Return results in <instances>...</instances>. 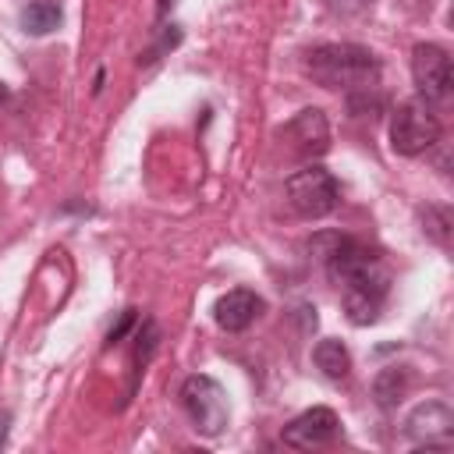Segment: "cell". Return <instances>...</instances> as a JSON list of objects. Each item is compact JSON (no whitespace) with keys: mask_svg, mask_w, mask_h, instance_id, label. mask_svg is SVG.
Listing matches in <instances>:
<instances>
[{"mask_svg":"<svg viewBox=\"0 0 454 454\" xmlns=\"http://www.w3.org/2000/svg\"><path fill=\"white\" fill-rule=\"evenodd\" d=\"M167 4H170V0H160V11H167Z\"/></svg>","mask_w":454,"mask_h":454,"instance_id":"18","label":"cell"},{"mask_svg":"<svg viewBox=\"0 0 454 454\" xmlns=\"http://www.w3.org/2000/svg\"><path fill=\"white\" fill-rule=\"evenodd\" d=\"M411 78L426 103H447L450 89H454V71H450L447 50L436 43H419L411 50Z\"/></svg>","mask_w":454,"mask_h":454,"instance_id":"6","label":"cell"},{"mask_svg":"<svg viewBox=\"0 0 454 454\" xmlns=\"http://www.w3.org/2000/svg\"><path fill=\"white\" fill-rule=\"evenodd\" d=\"M181 404L192 419V426L202 433V436H220L227 429V419H231V404H227V394L223 387L213 380V376H188L181 383Z\"/></svg>","mask_w":454,"mask_h":454,"instance_id":"4","label":"cell"},{"mask_svg":"<svg viewBox=\"0 0 454 454\" xmlns=\"http://www.w3.org/2000/svg\"><path fill=\"white\" fill-rule=\"evenodd\" d=\"M404 433L411 443H426V447H450V433H454V415L443 401H426L419 404L408 422H404Z\"/></svg>","mask_w":454,"mask_h":454,"instance_id":"8","label":"cell"},{"mask_svg":"<svg viewBox=\"0 0 454 454\" xmlns=\"http://www.w3.org/2000/svg\"><path fill=\"white\" fill-rule=\"evenodd\" d=\"M131 319H135V309H128V312L121 316V323H117V326L110 330V340H121V337H124V330L131 326Z\"/></svg>","mask_w":454,"mask_h":454,"instance_id":"16","label":"cell"},{"mask_svg":"<svg viewBox=\"0 0 454 454\" xmlns=\"http://www.w3.org/2000/svg\"><path fill=\"white\" fill-rule=\"evenodd\" d=\"M305 74L323 89H372L380 60L358 43H323L305 53Z\"/></svg>","mask_w":454,"mask_h":454,"instance_id":"2","label":"cell"},{"mask_svg":"<svg viewBox=\"0 0 454 454\" xmlns=\"http://www.w3.org/2000/svg\"><path fill=\"white\" fill-rule=\"evenodd\" d=\"M284 138L291 142V149H294L301 160L323 156V153L330 149V124H326V114H323V110H316V106L298 110V117H291V121H287Z\"/></svg>","mask_w":454,"mask_h":454,"instance_id":"9","label":"cell"},{"mask_svg":"<svg viewBox=\"0 0 454 454\" xmlns=\"http://www.w3.org/2000/svg\"><path fill=\"white\" fill-rule=\"evenodd\" d=\"M259 312H262V298H259L255 291H248V287H234V291H227L223 298H216V305H213V319H216V326L227 330V333L248 330Z\"/></svg>","mask_w":454,"mask_h":454,"instance_id":"10","label":"cell"},{"mask_svg":"<svg viewBox=\"0 0 454 454\" xmlns=\"http://www.w3.org/2000/svg\"><path fill=\"white\" fill-rule=\"evenodd\" d=\"M60 25V7L53 0H32L28 7H21V28L28 35H46Z\"/></svg>","mask_w":454,"mask_h":454,"instance_id":"12","label":"cell"},{"mask_svg":"<svg viewBox=\"0 0 454 454\" xmlns=\"http://www.w3.org/2000/svg\"><path fill=\"white\" fill-rule=\"evenodd\" d=\"M408 387H411V376H408V369H397V365H387L380 376H376V401L383 404V408H394L404 394H408Z\"/></svg>","mask_w":454,"mask_h":454,"instance_id":"13","label":"cell"},{"mask_svg":"<svg viewBox=\"0 0 454 454\" xmlns=\"http://www.w3.org/2000/svg\"><path fill=\"white\" fill-rule=\"evenodd\" d=\"M4 96H7V85H4V82H0V99H4Z\"/></svg>","mask_w":454,"mask_h":454,"instance_id":"17","label":"cell"},{"mask_svg":"<svg viewBox=\"0 0 454 454\" xmlns=\"http://www.w3.org/2000/svg\"><path fill=\"white\" fill-rule=\"evenodd\" d=\"M372 0H330V11L333 14H358V11H365Z\"/></svg>","mask_w":454,"mask_h":454,"instance_id":"15","label":"cell"},{"mask_svg":"<svg viewBox=\"0 0 454 454\" xmlns=\"http://www.w3.org/2000/svg\"><path fill=\"white\" fill-rule=\"evenodd\" d=\"M440 131L443 128H440L436 110L422 96L397 103V110L390 114V145L401 156H422L426 149L440 142Z\"/></svg>","mask_w":454,"mask_h":454,"instance_id":"3","label":"cell"},{"mask_svg":"<svg viewBox=\"0 0 454 454\" xmlns=\"http://www.w3.org/2000/svg\"><path fill=\"white\" fill-rule=\"evenodd\" d=\"M312 362H316V369H319L326 380H333V383H340V380L351 372V355H348V348H344L337 337H323V340L312 348Z\"/></svg>","mask_w":454,"mask_h":454,"instance_id":"11","label":"cell"},{"mask_svg":"<svg viewBox=\"0 0 454 454\" xmlns=\"http://www.w3.org/2000/svg\"><path fill=\"white\" fill-rule=\"evenodd\" d=\"M284 188H287L291 209L298 216H305V220H319V216L333 213L337 209V199H340L337 177L326 167H319V163H309L298 174H291Z\"/></svg>","mask_w":454,"mask_h":454,"instance_id":"5","label":"cell"},{"mask_svg":"<svg viewBox=\"0 0 454 454\" xmlns=\"http://www.w3.org/2000/svg\"><path fill=\"white\" fill-rule=\"evenodd\" d=\"M426 216H433V223H426V231H429L440 245H447V234H450V213H447V209H426Z\"/></svg>","mask_w":454,"mask_h":454,"instance_id":"14","label":"cell"},{"mask_svg":"<svg viewBox=\"0 0 454 454\" xmlns=\"http://www.w3.org/2000/svg\"><path fill=\"white\" fill-rule=\"evenodd\" d=\"M337 433H340V422H337L333 408H309V411H301L298 419H291L284 426L280 440L294 450H316V447L333 443Z\"/></svg>","mask_w":454,"mask_h":454,"instance_id":"7","label":"cell"},{"mask_svg":"<svg viewBox=\"0 0 454 454\" xmlns=\"http://www.w3.org/2000/svg\"><path fill=\"white\" fill-rule=\"evenodd\" d=\"M326 259V273L330 280L340 287V301L344 312L355 326H369L376 323L387 287H390V273L380 259L376 248L355 241V238H333V248L323 252Z\"/></svg>","mask_w":454,"mask_h":454,"instance_id":"1","label":"cell"}]
</instances>
